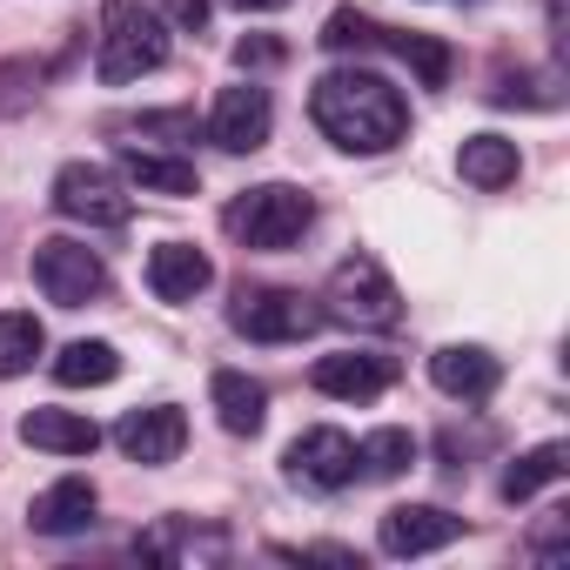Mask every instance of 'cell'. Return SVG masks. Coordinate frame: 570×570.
<instances>
[{
    "mask_svg": "<svg viewBox=\"0 0 570 570\" xmlns=\"http://www.w3.org/2000/svg\"><path fill=\"white\" fill-rule=\"evenodd\" d=\"M309 115H316V128H323L336 148H350V155H383V148H396V141L410 135L403 95H396L383 75H370V68H336V75H323L316 95H309Z\"/></svg>",
    "mask_w": 570,
    "mask_h": 570,
    "instance_id": "obj_1",
    "label": "cell"
},
{
    "mask_svg": "<svg viewBox=\"0 0 570 570\" xmlns=\"http://www.w3.org/2000/svg\"><path fill=\"white\" fill-rule=\"evenodd\" d=\"M161 61H168L161 14H148L141 0H108V8H101V35H95V75L108 88H128V81L155 75Z\"/></svg>",
    "mask_w": 570,
    "mask_h": 570,
    "instance_id": "obj_2",
    "label": "cell"
},
{
    "mask_svg": "<svg viewBox=\"0 0 570 570\" xmlns=\"http://www.w3.org/2000/svg\"><path fill=\"white\" fill-rule=\"evenodd\" d=\"M309 222H316V202L289 181H262V188H248L222 208V228L242 248H296L309 235Z\"/></svg>",
    "mask_w": 570,
    "mask_h": 570,
    "instance_id": "obj_3",
    "label": "cell"
},
{
    "mask_svg": "<svg viewBox=\"0 0 570 570\" xmlns=\"http://www.w3.org/2000/svg\"><path fill=\"white\" fill-rule=\"evenodd\" d=\"M323 316L350 323V330H396L403 323V296H396V282L383 275L376 255H343L330 268V289H323Z\"/></svg>",
    "mask_w": 570,
    "mask_h": 570,
    "instance_id": "obj_4",
    "label": "cell"
},
{
    "mask_svg": "<svg viewBox=\"0 0 570 570\" xmlns=\"http://www.w3.org/2000/svg\"><path fill=\"white\" fill-rule=\"evenodd\" d=\"M35 289L55 303V309H88L95 296H108V262L88 248V242H41L35 248Z\"/></svg>",
    "mask_w": 570,
    "mask_h": 570,
    "instance_id": "obj_5",
    "label": "cell"
},
{
    "mask_svg": "<svg viewBox=\"0 0 570 570\" xmlns=\"http://www.w3.org/2000/svg\"><path fill=\"white\" fill-rule=\"evenodd\" d=\"M228 323H235L248 343H303V336L323 323V309H316L303 289H242L235 309H228Z\"/></svg>",
    "mask_w": 570,
    "mask_h": 570,
    "instance_id": "obj_6",
    "label": "cell"
},
{
    "mask_svg": "<svg viewBox=\"0 0 570 570\" xmlns=\"http://www.w3.org/2000/svg\"><path fill=\"white\" fill-rule=\"evenodd\" d=\"M55 208L75 215V222H88V228H121L135 215V202L121 195V181L108 168H95V161H68L55 175Z\"/></svg>",
    "mask_w": 570,
    "mask_h": 570,
    "instance_id": "obj_7",
    "label": "cell"
},
{
    "mask_svg": "<svg viewBox=\"0 0 570 570\" xmlns=\"http://www.w3.org/2000/svg\"><path fill=\"white\" fill-rule=\"evenodd\" d=\"M289 476L296 483H309V490H343V483H356V443L343 436V430H303L296 443H289Z\"/></svg>",
    "mask_w": 570,
    "mask_h": 570,
    "instance_id": "obj_8",
    "label": "cell"
},
{
    "mask_svg": "<svg viewBox=\"0 0 570 570\" xmlns=\"http://www.w3.org/2000/svg\"><path fill=\"white\" fill-rule=\"evenodd\" d=\"M268 128H275V108H268V95H262L255 81L215 95V115H208L215 148H228V155H255V148L268 141Z\"/></svg>",
    "mask_w": 570,
    "mask_h": 570,
    "instance_id": "obj_9",
    "label": "cell"
},
{
    "mask_svg": "<svg viewBox=\"0 0 570 570\" xmlns=\"http://www.w3.org/2000/svg\"><path fill=\"white\" fill-rule=\"evenodd\" d=\"M115 443H121V456L128 463H175L181 456V443H188V416L175 410V403H155V410H128L121 423H115Z\"/></svg>",
    "mask_w": 570,
    "mask_h": 570,
    "instance_id": "obj_10",
    "label": "cell"
},
{
    "mask_svg": "<svg viewBox=\"0 0 570 570\" xmlns=\"http://www.w3.org/2000/svg\"><path fill=\"white\" fill-rule=\"evenodd\" d=\"M376 537H383L390 557H430V550H450L463 537V517H450L436 503H396V510H383Z\"/></svg>",
    "mask_w": 570,
    "mask_h": 570,
    "instance_id": "obj_11",
    "label": "cell"
},
{
    "mask_svg": "<svg viewBox=\"0 0 570 570\" xmlns=\"http://www.w3.org/2000/svg\"><path fill=\"white\" fill-rule=\"evenodd\" d=\"M309 383H316L323 396H336V403H376V396L396 383V363H390V356H356V350H343V356H316Z\"/></svg>",
    "mask_w": 570,
    "mask_h": 570,
    "instance_id": "obj_12",
    "label": "cell"
},
{
    "mask_svg": "<svg viewBox=\"0 0 570 570\" xmlns=\"http://www.w3.org/2000/svg\"><path fill=\"white\" fill-rule=\"evenodd\" d=\"M497 356L490 350H476V343H443L436 356H430V383L443 390V396H456V403H483L490 390H497Z\"/></svg>",
    "mask_w": 570,
    "mask_h": 570,
    "instance_id": "obj_13",
    "label": "cell"
},
{
    "mask_svg": "<svg viewBox=\"0 0 570 570\" xmlns=\"http://www.w3.org/2000/svg\"><path fill=\"white\" fill-rule=\"evenodd\" d=\"M208 282H215V262H208L195 242H161V248L148 255V289H155L161 303H195Z\"/></svg>",
    "mask_w": 570,
    "mask_h": 570,
    "instance_id": "obj_14",
    "label": "cell"
},
{
    "mask_svg": "<svg viewBox=\"0 0 570 570\" xmlns=\"http://www.w3.org/2000/svg\"><path fill=\"white\" fill-rule=\"evenodd\" d=\"M28 523L48 530V537L88 530V523H95V483H88V476H61V483H48V490L28 503Z\"/></svg>",
    "mask_w": 570,
    "mask_h": 570,
    "instance_id": "obj_15",
    "label": "cell"
},
{
    "mask_svg": "<svg viewBox=\"0 0 570 570\" xmlns=\"http://www.w3.org/2000/svg\"><path fill=\"white\" fill-rule=\"evenodd\" d=\"M21 443L28 450H55V456H88L101 443V430L75 410H28L21 416Z\"/></svg>",
    "mask_w": 570,
    "mask_h": 570,
    "instance_id": "obj_16",
    "label": "cell"
},
{
    "mask_svg": "<svg viewBox=\"0 0 570 570\" xmlns=\"http://www.w3.org/2000/svg\"><path fill=\"white\" fill-rule=\"evenodd\" d=\"M208 396H215V416H222V430H228V436H255V430H262V416H268L262 383H255V376H242V370H215Z\"/></svg>",
    "mask_w": 570,
    "mask_h": 570,
    "instance_id": "obj_17",
    "label": "cell"
},
{
    "mask_svg": "<svg viewBox=\"0 0 570 570\" xmlns=\"http://www.w3.org/2000/svg\"><path fill=\"white\" fill-rule=\"evenodd\" d=\"M121 175L135 181V188H148V195H195V161H181V155H155V148H121Z\"/></svg>",
    "mask_w": 570,
    "mask_h": 570,
    "instance_id": "obj_18",
    "label": "cell"
},
{
    "mask_svg": "<svg viewBox=\"0 0 570 570\" xmlns=\"http://www.w3.org/2000/svg\"><path fill=\"white\" fill-rule=\"evenodd\" d=\"M456 168H463L470 188H510L517 168H523V155H517V141H503V135H470L463 155H456Z\"/></svg>",
    "mask_w": 570,
    "mask_h": 570,
    "instance_id": "obj_19",
    "label": "cell"
},
{
    "mask_svg": "<svg viewBox=\"0 0 570 570\" xmlns=\"http://www.w3.org/2000/svg\"><path fill=\"white\" fill-rule=\"evenodd\" d=\"M41 350H48V330H41L35 309H8V316H0V383L28 376Z\"/></svg>",
    "mask_w": 570,
    "mask_h": 570,
    "instance_id": "obj_20",
    "label": "cell"
},
{
    "mask_svg": "<svg viewBox=\"0 0 570 570\" xmlns=\"http://www.w3.org/2000/svg\"><path fill=\"white\" fill-rule=\"evenodd\" d=\"M115 376H121L115 343H68V350L55 356V383H61V390H101V383H115Z\"/></svg>",
    "mask_w": 570,
    "mask_h": 570,
    "instance_id": "obj_21",
    "label": "cell"
},
{
    "mask_svg": "<svg viewBox=\"0 0 570 570\" xmlns=\"http://www.w3.org/2000/svg\"><path fill=\"white\" fill-rule=\"evenodd\" d=\"M563 476V443H543V450H530V456H517L510 470H503V503H530L543 483H557Z\"/></svg>",
    "mask_w": 570,
    "mask_h": 570,
    "instance_id": "obj_22",
    "label": "cell"
},
{
    "mask_svg": "<svg viewBox=\"0 0 570 570\" xmlns=\"http://www.w3.org/2000/svg\"><path fill=\"white\" fill-rule=\"evenodd\" d=\"M356 463H363L376 483H390V476H403V470L416 463V436H410V430H376V436L356 450Z\"/></svg>",
    "mask_w": 570,
    "mask_h": 570,
    "instance_id": "obj_23",
    "label": "cell"
},
{
    "mask_svg": "<svg viewBox=\"0 0 570 570\" xmlns=\"http://www.w3.org/2000/svg\"><path fill=\"white\" fill-rule=\"evenodd\" d=\"M383 41L416 68L423 88H450V48H443V41H430V35H383Z\"/></svg>",
    "mask_w": 570,
    "mask_h": 570,
    "instance_id": "obj_24",
    "label": "cell"
},
{
    "mask_svg": "<svg viewBox=\"0 0 570 570\" xmlns=\"http://www.w3.org/2000/svg\"><path fill=\"white\" fill-rule=\"evenodd\" d=\"M316 41H323L330 55H350V48H376V41H383V28H376L363 8H336V14L323 21V35H316Z\"/></svg>",
    "mask_w": 570,
    "mask_h": 570,
    "instance_id": "obj_25",
    "label": "cell"
},
{
    "mask_svg": "<svg viewBox=\"0 0 570 570\" xmlns=\"http://www.w3.org/2000/svg\"><path fill=\"white\" fill-rule=\"evenodd\" d=\"M235 61H242V68H275V61H282V48H275V41H242V48H235Z\"/></svg>",
    "mask_w": 570,
    "mask_h": 570,
    "instance_id": "obj_26",
    "label": "cell"
},
{
    "mask_svg": "<svg viewBox=\"0 0 570 570\" xmlns=\"http://www.w3.org/2000/svg\"><path fill=\"white\" fill-rule=\"evenodd\" d=\"M175 21H181V28H202V21H208V0H175Z\"/></svg>",
    "mask_w": 570,
    "mask_h": 570,
    "instance_id": "obj_27",
    "label": "cell"
},
{
    "mask_svg": "<svg viewBox=\"0 0 570 570\" xmlns=\"http://www.w3.org/2000/svg\"><path fill=\"white\" fill-rule=\"evenodd\" d=\"M228 8H242V14H275V8H289V0H228Z\"/></svg>",
    "mask_w": 570,
    "mask_h": 570,
    "instance_id": "obj_28",
    "label": "cell"
}]
</instances>
